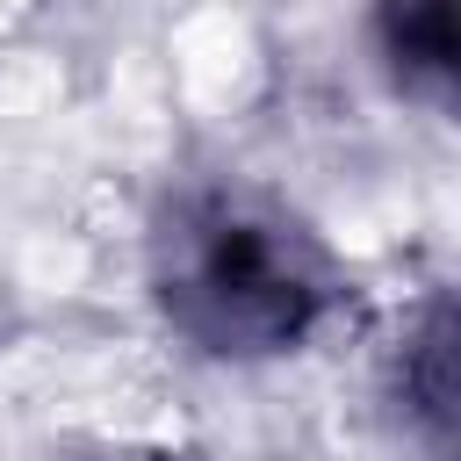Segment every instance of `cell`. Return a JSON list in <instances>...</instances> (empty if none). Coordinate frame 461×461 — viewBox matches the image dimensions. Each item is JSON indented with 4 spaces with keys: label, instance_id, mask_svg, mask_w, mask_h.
Segmentation results:
<instances>
[{
    "label": "cell",
    "instance_id": "3957f363",
    "mask_svg": "<svg viewBox=\"0 0 461 461\" xmlns=\"http://www.w3.org/2000/svg\"><path fill=\"white\" fill-rule=\"evenodd\" d=\"M367 50L396 101L425 115H454V79H461L454 0H367Z\"/></svg>",
    "mask_w": 461,
    "mask_h": 461
},
{
    "label": "cell",
    "instance_id": "6da1fadb",
    "mask_svg": "<svg viewBox=\"0 0 461 461\" xmlns=\"http://www.w3.org/2000/svg\"><path fill=\"white\" fill-rule=\"evenodd\" d=\"M144 295L180 353L209 367H274L339 324L353 274L267 180L180 173L144 216Z\"/></svg>",
    "mask_w": 461,
    "mask_h": 461
},
{
    "label": "cell",
    "instance_id": "277c9868",
    "mask_svg": "<svg viewBox=\"0 0 461 461\" xmlns=\"http://www.w3.org/2000/svg\"><path fill=\"white\" fill-rule=\"evenodd\" d=\"M72 461H202V454H187V447H151V439H108V447H86V454H72Z\"/></svg>",
    "mask_w": 461,
    "mask_h": 461
},
{
    "label": "cell",
    "instance_id": "7a4b0ae2",
    "mask_svg": "<svg viewBox=\"0 0 461 461\" xmlns=\"http://www.w3.org/2000/svg\"><path fill=\"white\" fill-rule=\"evenodd\" d=\"M382 403L432 461L454 454V295L432 288L382 346Z\"/></svg>",
    "mask_w": 461,
    "mask_h": 461
}]
</instances>
